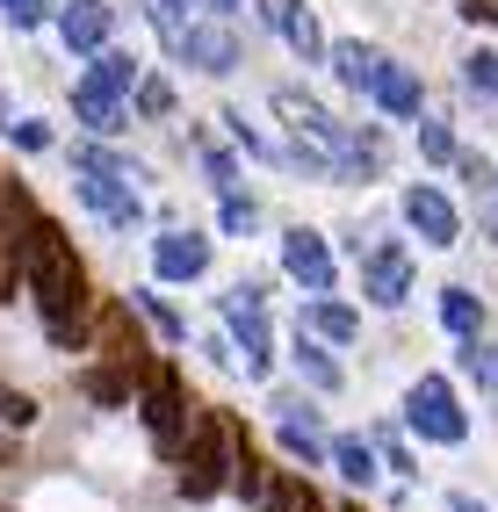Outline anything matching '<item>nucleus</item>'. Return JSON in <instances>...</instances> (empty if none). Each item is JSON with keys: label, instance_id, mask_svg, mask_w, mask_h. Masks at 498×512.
I'll list each match as a JSON object with an SVG mask.
<instances>
[{"label": "nucleus", "instance_id": "44", "mask_svg": "<svg viewBox=\"0 0 498 512\" xmlns=\"http://www.w3.org/2000/svg\"><path fill=\"white\" fill-rule=\"evenodd\" d=\"M0 224H8V174H0Z\"/></svg>", "mask_w": 498, "mask_h": 512}, {"label": "nucleus", "instance_id": "6", "mask_svg": "<svg viewBox=\"0 0 498 512\" xmlns=\"http://www.w3.org/2000/svg\"><path fill=\"white\" fill-rule=\"evenodd\" d=\"M174 65H188V73H203V80H231L246 65V29L239 22H217V15H188L181 37H166L159 44Z\"/></svg>", "mask_w": 498, "mask_h": 512}, {"label": "nucleus", "instance_id": "29", "mask_svg": "<svg viewBox=\"0 0 498 512\" xmlns=\"http://www.w3.org/2000/svg\"><path fill=\"white\" fill-rule=\"evenodd\" d=\"M361 440L376 448V462H383L390 476H419V462H412V440H405V419H376Z\"/></svg>", "mask_w": 498, "mask_h": 512}, {"label": "nucleus", "instance_id": "16", "mask_svg": "<svg viewBox=\"0 0 498 512\" xmlns=\"http://www.w3.org/2000/svg\"><path fill=\"white\" fill-rule=\"evenodd\" d=\"M369 101H376V116L383 123H419V109H426V80L412 73V65H383L376 73V87H369Z\"/></svg>", "mask_w": 498, "mask_h": 512}, {"label": "nucleus", "instance_id": "28", "mask_svg": "<svg viewBox=\"0 0 498 512\" xmlns=\"http://www.w3.org/2000/svg\"><path fill=\"white\" fill-rule=\"evenodd\" d=\"M419 159L434 166V174H448V166L462 159V130L448 116H434V109H419Z\"/></svg>", "mask_w": 498, "mask_h": 512}, {"label": "nucleus", "instance_id": "22", "mask_svg": "<svg viewBox=\"0 0 498 512\" xmlns=\"http://www.w3.org/2000/svg\"><path fill=\"white\" fill-rule=\"evenodd\" d=\"M325 462L340 469V484H347V491H369L376 476H383L376 448H369V440H361V433H332V448H325Z\"/></svg>", "mask_w": 498, "mask_h": 512}, {"label": "nucleus", "instance_id": "4", "mask_svg": "<svg viewBox=\"0 0 498 512\" xmlns=\"http://www.w3.org/2000/svg\"><path fill=\"white\" fill-rule=\"evenodd\" d=\"M397 419H405V433L434 440V448H462L470 440V412H462V390L448 383V375H412L405 383V404H397Z\"/></svg>", "mask_w": 498, "mask_h": 512}, {"label": "nucleus", "instance_id": "46", "mask_svg": "<svg viewBox=\"0 0 498 512\" xmlns=\"http://www.w3.org/2000/svg\"><path fill=\"white\" fill-rule=\"evenodd\" d=\"M340 512H361V505H340Z\"/></svg>", "mask_w": 498, "mask_h": 512}, {"label": "nucleus", "instance_id": "9", "mask_svg": "<svg viewBox=\"0 0 498 512\" xmlns=\"http://www.w3.org/2000/svg\"><path fill=\"white\" fill-rule=\"evenodd\" d=\"M275 267L304 289V296H325V289H340V246L318 231V224H289L275 238Z\"/></svg>", "mask_w": 498, "mask_h": 512}, {"label": "nucleus", "instance_id": "1", "mask_svg": "<svg viewBox=\"0 0 498 512\" xmlns=\"http://www.w3.org/2000/svg\"><path fill=\"white\" fill-rule=\"evenodd\" d=\"M8 231H15V253H22V289L37 296L44 339L65 354H80L94 339V289H87V267L73 253V238L37 210V195L22 181H8Z\"/></svg>", "mask_w": 498, "mask_h": 512}, {"label": "nucleus", "instance_id": "40", "mask_svg": "<svg viewBox=\"0 0 498 512\" xmlns=\"http://www.w3.org/2000/svg\"><path fill=\"white\" fill-rule=\"evenodd\" d=\"M203 361H210V368H239V347H231V332H224V325L203 339Z\"/></svg>", "mask_w": 498, "mask_h": 512}, {"label": "nucleus", "instance_id": "42", "mask_svg": "<svg viewBox=\"0 0 498 512\" xmlns=\"http://www.w3.org/2000/svg\"><path fill=\"white\" fill-rule=\"evenodd\" d=\"M448 512H498V505H484V498H470V491H448Z\"/></svg>", "mask_w": 498, "mask_h": 512}, {"label": "nucleus", "instance_id": "5", "mask_svg": "<svg viewBox=\"0 0 498 512\" xmlns=\"http://www.w3.org/2000/svg\"><path fill=\"white\" fill-rule=\"evenodd\" d=\"M130 404H138V419H145V433H152V448L174 462V455L188 448V426H195V397L181 390V375L152 361V368L138 375V397H130Z\"/></svg>", "mask_w": 498, "mask_h": 512}, {"label": "nucleus", "instance_id": "2", "mask_svg": "<svg viewBox=\"0 0 498 512\" xmlns=\"http://www.w3.org/2000/svg\"><path fill=\"white\" fill-rule=\"evenodd\" d=\"M268 116L282 123V145L311 152L318 174H325V188H332V166H340V152H347V116H332L325 101H318L311 87H296V80L268 87Z\"/></svg>", "mask_w": 498, "mask_h": 512}, {"label": "nucleus", "instance_id": "33", "mask_svg": "<svg viewBox=\"0 0 498 512\" xmlns=\"http://www.w3.org/2000/svg\"><path fill=\"white\" fill-rule=\"evenodd\" d=\"M217 231H224V238H253V231H260V202H253L246 188L217 195Z\"/></svg>", "mask_w": 498, "mask_h": 512}, {"label": "nucleus", "instance_id": "31", "mask_svg": "<svg viewBox=\"0 0 498 512\" xmlns=\"http://www.w3.org/2000/svg\"><path fill=\"white\" fill-rule=\"evenodd\" d=\"M455 368L470 375L484 397H498V339H455Z\"/></svg>", "mask_w": 498, "mask_h": 512}, {"label": "nucleus", "instance_id": "41", "mask_svg": "<svg viewBox=\"0 0 498 512\" xmlns=\"http://www.w3.org/2000/svg\"><path fill=\"white\" fill-rule=\"evenodd\" d=\"M253 0H195V15H217V22H239Z\"/></svg>", "mask_w": 498, "mask_h": 512}, {"label": "nucleus", "instance_id": "12", "mask_svg": "<svg viewBox=\"0 0 498 512\" xmlns=\"http://www.w3.org/2000/svg\"><path fill=\"white\" fill-rule=\"evenodd\" d=\"M145 260H152V282H203L217 260V238L210 231H159L145 246Z\"/></svg>", "mask_w": 498, "mask_h": 512}, {"label": "nucleus", "instance_id": "30", "mask_svg": "<svg viewBox=\"0 0 498 512\" xmlns=\"http://www.w3.org/2000/svg\"><path fill=\"white\" fill-rule=\"evenodd\" d=\"M268 433H275V448H282V455L325 469V448H332V433H325V426H289V419H268Z\"/></svg>", "mask_w": 498, "mask_h": 512}, {"label": "nucleus", "instance_id": "10", "mask_svg": "<svg viewBox=\"0 0 498 512\" xmlns=\"http://www.w3.org/2000/svg\"><path fill=\"white\" fill-rule=\"evenodd\" d=\"M419 289V260L405 238H376L369 253H361V303H376V311H405Z\"/></svg>", "mask_w": 498, "mask_h": 512}, {"label": "nucleus", "instance_id": "36", "mask_svg": "<svg viewBox=\"0 0 498 512\" xmlns=\"http://www.w3.org/2000/svg\"><path fill=\"white\" fill-rule=\"evenodd\" d=\"M8 145H15V152H51L58 130H51L44 116H8Z\"/></svg>", "mask_w": 498, "mask_h": 512}, {"label": "nucleus", "instance_id": "32", "mask_svg": "<svg viewBox=\"0 0 498 512\" xmlns=\"http://www.w3.org/2000/svg\"><path fill=\"white\" fill-rule=\"evenodd\" d=\"M268 419H289V426H325V412H318V390L268 383Z\"/></svg>", "mask_w": 498, "mask_h": 512}, {"label": "nucleus", "instance_id": "17", "mask_svg": "<svg viewBox=\"0 0 498 512\" xmlns=\"http://www.w3.org/2000/svg\"><path fill=\"white\" fill-rule=\"evenodd\" d=\"M296 325H304L311 339H325V347H354V339H361V311H354L340 289L304 296V318H296Z\"/></svg>", "mask_w": 498, "mask_h": 512}, {"label": "nucleus", "instance_id": "11", "mask_svg": "<svg viewBox=\"0 0 498 512\" xmlns=\"http://www.w3.org/2000/svg\"><path fill=\"white\" fill-rule=\"evenodd\" d=\"M253 8H260V22H268V37L282 51H296L304 65H325V22H318L311 0H253Z\"/></svg>", "mask_w": 498, "mask_h": 512}, {"label": "nucleus", "instance_id": "27", "mask_svg": "<svg viewBox=\"0 0 498 512\" xmlns=\"http://www.w3.org/2000/svg\"><path fill=\"white\" fill-rule=\"evenodd\" d=\"M217 123H224V138L239 145V159H253V166H275V159H282V138H268V130H260L246 109H224Z\"/></svg>", "mask_w": 498, "mask_h": 512}, {"label": "nucleus", "instance_id": "21", "mask_svg": "<svg viewBox=\"0 0 498 512\" xmlns=\"http://www.w3.org/2000/svg\"><path fill=\"white\" fill-rule=\"evenodd\" d=\"M195 166H203V188L210 195H231V188H246V159L231 138H195Z\"/></svg>", "mask_w": 498, "mask_h": 512}, {"label": "nucleus", "instance_id": "3", "mask_svg": "<svg viewBox=\"0 0 498 512\" xmlns=\"http://www.w3.org/2000/svg\"><path fill=\"white\" fill-rule=\"evenodd\" d=\"M217 325L231 332L239 368L253 375V383H275V311H268V289H260V282L217 289Z\"/></svg>", "mask_w": 498, "mask_h": 512}, {"label": "nucleus", "instance_id": "20", "mask_svg": "<svg viewBox=\"0 0 498 512\" xmlns=\"http://www.w3.org/2000/svg\"><path fill=\"white\" fill-rule=\"evenodd\" d=\"M434 318H441V332H448V339H484V325H491L484 296H477L470 282H448V289H441V303H434Z\"/></svg>", "mask_w": 498, "mask_h": 512}, {"label": "nucleus", "instance_id": "24", "mask_svg": "<svg viewBox=\"0 0 498 512\" xmlns=\"http://www.w3.org/2000/svg\"><path fill=\"white\" fill-rule=\"evenodd\" d=\"M80 397L102 404V412H123V404L138 397V375H130L123 361H94V368H80Z\"/></svg>", "mask_w": 498, "mask_h": 512}, {"label": "nucleus", "instance_id": "37", "mask_svg": "<svg viewBox=\"0 0 498 512\" xmlns=\"http://www.w3.org/2000/svg\"><path fill=\"white\" fill-rule=\"evenodd\" d=\"M37 412H44V404L37 397H29V390H15V383H0V426H37Z\"/></svg>", "mask_w": 498, "mask_h": 512}, {"label": "nucleus", "instance_id": "26", "mask_svg": "<svg viewBox=\"0 0 498 512\" xmlns=\"http://www.w3.org/2000/svg\"><path fill=\"white\" fill-rule=\"evenodd\" d=\"M174 109H181V87L145 65V73H138V87H130V123H166Z\"/></svg>", "mask_w": 498, "mask_h": 512}, {"label": "nucleus", "instance_id": "7", "mask_svg": "<svg viewBox=\"0 0 498 512\" xmlns=\"http://www.w3.org/2000/svg\"><path fill=\"white\" fill-rule=\"evenodd\" d=\"M174 462H181V498H188V505H210L217 491H231V426L210 419V412H195L188 448H181Z\"/></svg>", "mask_w": 498, "mask_h": 512}, {"label": "nucleus", "instance_id": "8", "mask_svg": "<svg viewBox=\"0 0 498 512\" xmlns=\"http://www.w3.org/2000/svg\"><path fill=\"white\" fill-rule=\"evenodd\" d=\"M397 217H405V231L419 238V246H462V231H470V217H462V202L441 188V181H412V188H397Z\"/></svg>", "mask_w": 498, "mask_h": 512}, {"label": "nucleus", "instance_id": "43", "mask_svg": "<svg viewBox=\"0 0 498 512\" xmlns=\"http://www.w3.org/2000/svg\"><path fill=\"white\" fill-rule=\"evenodd\" d=\"M296 512H325V498H318L311 484H296Z\"/></svg>", "mask_w": 498, "mask_h": 512}, {"label": "nucleus", "instance_id": "15", "mask_svg": "<svg viewBox=\"0 0 498 512\" xmlns=\"http://www.w3.org/2000/svg\"><path fill=\"white\" fill-rule=\"evenodd\" d=\"M325 65H332V80H340L347 94L369 101V87H376L383 65H390V51L369 44V37H325Z\"/></svg>", "mask_w": 498, "mask_h": 512}, {"label": "nucleus", "instance_id": "14", "mask_svg": "<svg viewBox=\"0 0 498 512\" xmlns=\"http://www.w3.org/2000/svg\"><path fill=\"white\" fill-rule=\"evenodd\" d=\"M73 195H80V210H87V217H102L109 231H138V224H145L138 188L116 181V174H73Z\"/></svg>", "mask_w": 498, "mask_h": 512}, {"label": "nucleus", "instance_id": "35", "mask_svg": "<svg viewBox=\"0 0 498 512\" xmlns=\"http://www.w3.org/2000/svg\"><path fill=\"white\" fill-rule=\"evenodd\" d=\"M188 15H195V0H145V22H152V37H159V44H166V37H181Z\"/></svg>", "mask_w": 498, "mask_h": 512}, {"label": "nucleus", "instance_id": "39", "mask_svg": "<svg viewBox=\"0 0 498 512\" xmlns=\"http://www.w3.org/2000/svg\"><path fill=\"white\" fill-rule=\"evenodd\" d=\"M253 512H296V476H275V484L253 498Z\"/></svg>", "mask_w": 498, "mask_h": 512}, {"label": "nucleus", "instance_id": "38", "mask_svg": "<svg viewBox=\"0 0 498 512\" xmlns=\"http://www.w3.org/2000/svg\"><path fill=\"white\" fill-rule=\"evenodd\" d=\"M0 15H8L15 29H29V37H37V29L58 15V0H0Z\"/></svg>", "mask_w": 498, "mask_h": 512}, {"label": "nucleus", "instance_id": "45", "mask_svg": "<svg viewBox=\"0 0 498 512\" xmlns=\"http://www.w3.org/2000/svg\"><path fill=\"white\" fill-rule=\"evenodd\" d=\"M484 202H491V210H498V174H491V188H484Z\"/></svg>", "mask_w": 498, "mask_h": 512}, {"label": "nucleus", "instance_id": "23", "mask_svg": "<svg viewBox=\"0 0 498 512\" xmlns=\"http://www.w3.org/2000/svg\"><path fill=\"white\" fill-rule=\"evenodd\" d=\"M130 318H138L152 339H166V347H188V318L174 311V303H166L159 289H130V303H123Z\"/></svg>", "mask_w": 498, "mask_h": 512}, {"label": "nucleus", "instance_id": "18", "mask_svg": "<svg viewBox=\"0 0 498 512\" xmlns=\"http://www.w3.org/2000/svg\"><path fill=\"white\" fill-rule=\"evenodd\" d=\"M73 116H80L87 138H123V130H138V123H130V101L102 94L94 80H73Z\"/></svg>", "mask_w": 498, "mask_h": 512}, {"label": "nucleus", "instance_id": "25", "mask_svg": "<svg viewBox=\"0 0 498 512\" xmlns=\"http://www.w3.org/2000/svg\"><path fill=\"white\" fill-rule=\"evenodd\" d=\"M138 73H145V58H138V51H123V44H102V51L87 58V73H80V80H94L102 94H123V101H130Z\"/></svg>", "mask_w": 498, "mask_h": 512}, {"label": "nucleus", "instance_id": "34", "mask_svg": "<svg viewBox=\"0 0 498 512\" xmlns=\"http://www.w3.org/2000/svg\"><path fill=\"white\" fill-rule=\"evenodd\" d=\"M462 87H470L477 101H498V51L491 44H477L470 58H462Z\"/></svg>", "mask_w": 498, "mask_h": 512}, {"label": "nucleus", "instance_id": "13", "mask_svg": "<svg viewBox=\"0 0 498 512\" xmlns=\"http://www.w3.org/2000/svg\"><path fill=\"white\" fill-rule=\"evenodd\" d=\"M51 29H58V44L73 58H94L102 44H116V8H109V0H58Z\"/></svg>", "mask_w": 498, "mask_h": 512}, {"label": "nucleus", "instance_id": "19", "mask_svg": "<svg viewBox=\"0 0 498 512\" xmlns=\"http://www.w3.org/2000/svg\"><path fill=\"white\" fill-rule=\"evenodd\" d=\"M289 361H296V375L318 390V397H340L347 390V368H340V354L325 347V339H311L304 325H296V339H289Z\"/></svg>", "mask_w": 498, "mask_h": 512}]
</instances>
